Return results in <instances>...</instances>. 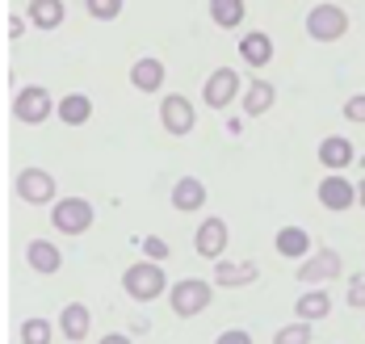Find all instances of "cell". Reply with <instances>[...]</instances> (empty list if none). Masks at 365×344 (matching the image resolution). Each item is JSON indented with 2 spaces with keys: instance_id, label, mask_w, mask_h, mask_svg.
I'll return each mask as SVG.
<instances>
[{
  "instance_id": "obj_1",
  "label": "cell",
  "mask_w": 365,
  "mask_h": 344,
  "mask_svg": "<svg viewBox=\"0 0 365 344\" xmlns=\"http://www.w3.org/2000/svg\"><path fill=\"white\" fill-rule=\"evenodd\" d=\"M164 269L155 265V261H135V265L122 273V290L130 294V298H139V303H151V298H160L164 294Z\"/></svg>"
},
{
  "instance_id": "obj_2",
  "label": "cell",
  "mask_w": 365,
  "mask_h": 344,
  "mask_svg": "<svg viewBox=\"0 0 365 344\" xmlns=\"http://www.w3.org/2000/svg\"><path fill=\"white\" fill-rule=\"evenodd\" d=\"M168 303H173V311H177L181 319H193V315H202V311L210 306V286H206L202 277H185V281H177V286L168 290Z\"/></svg>"
},
{
  "instance_id": "obj_3",
  "label": "cell",
  "mask_w": 365,
  "mask_h": 344,
  "mask_svg": "<svg viewBox=\"0 0 365 344\" xmlns=\"http://www.w3.org/2000/svg\"><path fill=\"white\" fill-rule=\"evenodd\" d=\"M344 30H349V13L336 9V4H315L307 13V34L315 42H336L344 38Z\"/></svg>"
},
{
  "instance_id": "obj_4",
  "label": "cell",
  "mask_w": 365,
  "mask_h": 344,
  "mask_svg": "<svg viewBox=\"0 0 365 344\" xmlns=\"http://www.w3.org/2000/svg\"><path fill=\"white\" fill-rule=\"evenodd\" d=\"M51 223L63 231V235H84V231L93 227V206L84 197H63V202H55Z\"/></svg>"
},
{
  "instance_id": "obj_5",
  "label": "cell",
  "mask_w": 365,
  "mask_h": 344,
  "mask_svg": "<svg viewBox=\"0 0 365 344\" xmlns=\"http://www.w3.org/2000/svg\"><path fill=\"white\" fill-rule=\"evenodd\" d=\"M51 93L46 88H38V84H30V88H21L17 97H13V114H17V122H26V126H42L46 118H51Z\"/></svg>"
},
{
  "instance_id": "obj_6",
  "label": "cell",
  "mask_w": 365,
  "mask_h": 344,
  "mask_svg": "<svg viewBox=\"0 0 365 344\" xmlns=\"http://www.w3.org/2000/svg\"><path fill=\"white\" fill-rule=\"evenodd\" d=\"M244 84L235 76V68H219L215 76L206 80V88H202V97H206V105L210 110H227L231 101H235V93H240Z\"/></svg>"
},
{
  "instance_id": "obj_7",
  "label": "cell",
  "mask_w": 365,
  "mask_h": 344,
  "mask_svg": "<svg viewBox=\"0 0 365 344\" xmlns=\"http://www.w3.org/2000/svg\"><path fill=\"white\" fill-rule=\"evenodd\" d=\"M17 193H21V202L42 206V202L55 197V177H51L46 168H21V172H17Z\"/></svg>"
},
{
  "instance_id": "obj_8",
  "label": "cell",
  "mask_w": 365,
  "mask_h": 344,
  "mask_svg": "<svg viewBox=\"0 0 365 344\" xmlns=\"http://www.w3.org/2000/svg\"><path fill=\"white\" fill-rule=\"evenodd\" d=\"M340 273V252L336 248H319L311 261H302L298 265V281H307V286H315V281H328Z\"/></svg>"
},
{
  "instance_id": "obj_9",
  "label": "cell",
  "mask_w": 365,
  "mask_h": 344,
  "mask_svg": "<svg viewBox=\"0 0 365 344\" xmlns=\"http://www.w3.org/2000/svg\"><path fill=\"white\" fill-rule=\"evenodd\" d=\"M193 248H197V256H206V261H219L222 248H227V223L222 219H206L197 235H193Z\"/></svg>"
},
{
  "instance_id": "obj_10",
  "label": "cell",
  "mask_w": 365,
  "mask_h": 344,
  "mask_svg": "<svg viewBox=\"0 0 365 344\" xmlns=\"http://www.w3.org/2000/svg\"><path fill=\"white\" fill-rule=\"evenodd\" d=\"M160 122L168 126V135H189L193 130V105L177 93H168L164 105H160Z\"/></svg>"
},
{
  "instance_id": "obj_11",
  "label": "cell",
  "mask_w": 365,
  "mask_h": 344,
  "mask_svg": "<svg viewBox=\"0 0 365 344\" xmlns=\"http://www.w3.org/2000/svg\"><path fill=\"white\" fill-rule=\"evenodd\" d=\"M319 202L328 210H349L357 202V185H349L340 172H331V177H324V185H319Z\"/></svg>"
},
{
  "instance_id": "obj_12",
  "label": "cell",
  "mask_w": 365,
  "mask_h": 344,
  "mask_svg": "<svg viewBox=\"0 0 365 344\" xmlns=\"http://www.w3.org/2000/svg\"><path fill=\"white\" fill-rule=\"evenodd\" d=\"M319 164L331 168V172L349 168V164H353V143H349L344 135H328V139L319 143Z\"/></svg>"
},
{
  "instance_id": "obj_13",
  "label": "cell",
  "mask_w": 365,
  "mask_h": 344,
  "mask_svg": "<svg viewBox=\"0 0 365 344\" xmlns=\"http://www.w3.org/2000/svg\"><path fill=\"white\" fill-rule=\"evenodd\" d=\"M130 84L139 88V93H160V84H164V63L160 59H135V68H130Z\"/></svg>"
},
{
  "instance_id": "obj_14",
  "label": "cell",
  "mask_w": 365,
  "mask_h": 344,
  "mask_svg": "<svg viewBox=\"0 0 365 344\" xmlns=\"http://www.w3.org/2000/svg\"><path fill=\"white\" fill-rule=\"evenodd\" d=\"M273 248H277L282 256H290V261H302V256L311 252V235L302 227H282L277 239H273Z\"/></svg>"
},
{
  "instance_id": "obj_15",
  "label": "cell",
  "mask_w": 365,
  "mask_h": 344,
  "mask_svg": "<svg viewBox=\"0 0 365 344\" xmlns=\"http://www.w3.org/2000/svg\"><path fill=\"white\" fill-rule=\"evenodd\" d=\"M59 332H63L68 340H84V336H88V306L84 303H68L63 306V315H59Z\"/></svg>"
},
{
  "instance_id": "obj_16",
  "label": "cell",
  "mask_w": 365,
  "mask_h": 344,
  "mask_svg": "<svg viewBox=\"0 0 365 344\" xmlns=\"http://www.w3.org/2000/svg\"><path fill=\"white\" fill-rule=\"evenodd\" d=\"M26 261H30V269H34V273H55L63 256H59V248H55L51 239H34V244L26 248Z\"/></svg>"
},
{
  "instance_id": "obj_17",
  "label": "cell",
  "mask_w": 365,
  "mask_h": 344,
  "mask_svg": "<svg viewBox=\"0 0 365 344\" xmlns=\"http://www.w3.org/2000/svg\"><path fill=\"white\" fill-rule=\"evenodd\" d=\"M202 202H206V185L197 177H181L173 189V206L177 210H202Z\"/></svg>"
},
{
  "instance_id": "obj_18",
  "label": "cell",
  "mask_w": 365,
  "mask_h": 344,
  "mask_svg": "<svg viewBox=\"0 0 365 344\" xmlns=\"http://www.w3.org/2000/svg\"><path fill=\"white\" fill-rule=\"evenodd\" d=\"M63 0H30V21H34L38 30H55V26H63Z\"/></svg>"
},
{
  "instance_id": "obj_19",
  "label": "cell",
  "mask_w": 365,
  "mask_h": 344,
  "mask_svg": "<svg viewBox=\"0 0 365 344\" xmlns=\"http://www.w3.org/2000/svg\"><path fill=\"white\" fill-rule=\"evenodd\" d=\"M240 59H248L252 68H264V63L273 59V42H269V34H244V38H240Z\"/></svg>"
},
{
  "instance_id": "obj_20",
  "label": "cell",
  "mask_w": 365,
  "mask_h": 344,
  "mask_svg": "<svg viewBox=\"0 0 365 344\" xmlns=\"http://www.w3.org/2000/svg\"><path fill=\"white\" fill-rule=\"evenodd\" d=\"M93 114V101L84 97V93H68L63 101H59V118H63V126H84Z\"/></svg>"
},
{
  "instance_id": "obj_21",
  "label": "cell",
  "mask_w": 365,
  "mask_h": 344,
  "mask_svg": "<svg viewBox=\"0 0 365 344\" xmlns=\"http://www.w3.org/2000/svg\"><path fill=\"white\" fill-rule=\"evenodd\" d=\"M215 281L219 286H248V281H256V265H248V261H240V265L219 261L215 265Z\"/></svg>"
},
{
  "instance_id": "obj_22",
  "label": "cell",
  "mask_w": 365,
  "mask_h": 344,
  "mask_svg": "<svg viewBox=\"0 0 365 344\" xmlns=\"http://www.w3.org/2000/svg\"><path fill=\"white\" fill-rule=\"evenodd\" d=\"M328 311H331V294H324V290H311V294L298 298V319H302V323H315V319H324Z\"/></svg>"
},
{
  "instance_id": "obj_23",
  "label": "cell",
  "mask_w": 365,
  "mask_h": 344,
  "mask_svg": "<svg viewBox=\"0 0 365 344\" xmlns=\"http://www.w3.org/2000/svg\"><path fill=\"white\" fill-rule=\"evenodd\" d=\"M210 17L222 30H235L244 21V0H210Z\"/></svg>"
},
{
  "instance_id": "obj_24",
  "label": "cell",
  "mask_w": 365,
  "mask_h": 344,
  "mask_svg": "<svg viewBox=\"0 0 365 344\" xmlns=\"http://www.w3.org/2000/svg\"><path fill=\"white\" fill-rule=\"evenodd\" d=\"M269 105H273V84L252 80V84H248V93H244V110H248V114H264Z\"/></svg>"
},
{
  "instance_id": "obj_25",
  "label": "cell",
  "mask_w": 365,
  "mask_h": 344,
  "mask_svg": "<svg viewBox=\"0 0 365 344\" xmlns=\"http://www.w3.org/2000/svg\"><path fill=\"white\" fill-rule=\"evenodd\" d=\"M21 344H51V323L46 319H26L21 323Z\"/></svg>"
},
{
  "instance_id": "obj_26",
  "label": "cell",
  "mask_w": 365,
  "mask_h": 344,
  "mask_svg": "<svg viewBox=\"0 0 365 344\" xmlns=\"http://www.w3.org/2000/svg\"><path fill=\"white\" fill-rule=\"evenodd\" d=\"M273 344H311V328H307L302 319H298V323H290V328H277Z\"/></svg>"
},
{
  "instance_id": "obj_27",
  "label": "cell",
  "mask_w": 365,
  "mask_h": 344,
  "mask_svg": "<svg viewBox=\"0 0 365 344\" xmlns=\"http://www.w3.org/2000/svg\"><path fill=\"white\" fill-rule=\"evenodd\" d=\"M84 4H88V13L101 17V21H113V17L122 13V0H84Z\"/></svg>"
},
{
  "instance_id": "obj_28",
  "label": "cell",
  "mask_w": 365,
  "mask_h": 344,
  "mask_svg": "<svg viewBox=\"0 0 365 344\" xmlns=\"http://www.w3.org/2000/svg\"><path fill=\"white\" fill-rule=\"evenodd\" d=\"M344 118H349V122H365V93H353V97L344 101Z\"/></svg>"
},
{
  "instance_id": "obj_29",
  "label": "cell",
  "mask_w": 365,
  "mask_h": 344,
  "mask_svg": "<svg viewBox=\"0 0 365 344\" xmlns=\"http://www.w3.org/2000/svg\"><path fill=\"white\" fill-rule=\"evenodd\" d=\"M143 252L155 261V265H160V261H168V244H164V239H155V235H151V239H143Z\"/></svg>"
},
{
  "instance_id": "obj_30",
  "label": "cell",
  "mask_w": 365,
  "mask_h": 344,
  "mask_svg": "<svg viewBox=\"0 0 365 344\" xmlns=\"http://www.w3.org/2000/svg\"><path fill=\"white\" fill-rule=\"evenodd\" d=\"M349 306H365V277L349 281Z\"/></svg>"
},
{
  "instance_id": "obj_31",
  "label": "cell",
  "mask_w": 365,
  "mask_h": 344,
  "mask_svg": "<svg viewBox=\"0 0 365 344\" xmlns=\"http://www.w3.org/2000/svg\"><path fill=\"white\" fill-rule=\"evenodd\" d=\"M215 344H252V336H248L244 328H231V332H222V336H219Z\"/></svg>"
},
{
  "instance_id": "obj_32",
  "label": "cell",
  "mask_w": 365,
  "mask_h": 344,
  "mask_svg": "<svg viewBox=\"0 0 365 344\" xmlns=\"http://www.w3.org/2000/svg\"><path fill=\"white\" fill-rule=\"evenodd\" d=\"M101 344H130V336H122V332H110V336H101Z\"/></svg>"
},
{
  "instance_id": "obj_33",
  "label": "cell",
  "mask_w": 365,
  "mask_h": 344,
  "mask_svg": "<svg viewBox=\"0 0 365 344\" xmlns=\"http://www.w3.org/2000/svg\"><path fill=\"white\" fill-rule=\"evenodd\" d=\"M357 202H361V206H365V181H361V185H357Z\"/></svg>"
}]
</instances>
